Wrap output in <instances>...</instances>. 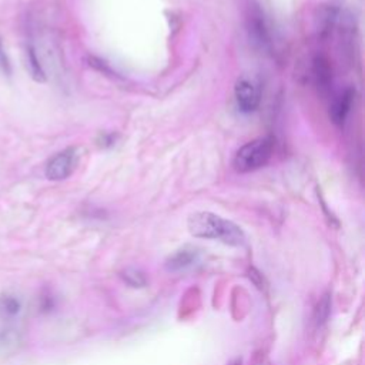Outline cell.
Here are the masks:
<instances>
[{
    "instance_id": "6da1fadb",
    "label": "cell",
    "mask_w": 365,
    "mask_h": 365,
    "mask_svg": "<svg viewBox=\"0 0 365 365\" xmlns=\"http://www.w3.org/2000/svg\"><path fill=\"white\" fill-rule=\"evenodd\" d=\"M188 231L198 238L220 240L228 245H241L245 240L242 230L220 215L208 211H198L188 218Z\"/></svg>"
},
{
    "instance_id": "277c9868",
    "label": "cell",
    "mask_w": 365,
    "mask_h": 365,
    "mask_svg": "<svg viewBox=\"0 0 365 365\" xmlns=\"http://www.w3.org/2000/svg\"><path fill=\"white\" fill-rule=\"evenodd\" d=\"M77 161L76 148H66L51 157L46 165V177L50 180H64L67 178Z\"/></svg>"
},
{
    "instance_id": "9c48e42d",
    "label": "cell",
    "mask_w": 365,
    "mask_h": 365,
    "mask_svg": "<svg viewBox=\"0 0 365 365\" xmlns=\"http://www.w3.org/2000/svg\"><path fill=\"white\" fill-rule=\"evenodd\" d=\"M26 61H27V70H29L30 76L36 81H44L46 80V74H44V70H43V67L40 64V60H38L33 46H27L26 47Z\"/></svg>"
},
{
    "instance_id": "7a4b0ae2",
    "label": "cell",
    "mask_w": 365,
    "mask_h": 365,
    "mask_svg": "<svg viewBox=\"0 0 365 365\" xmlns=\"http://www.w3.org/2000/svg\"><path fill=\"white\" fill-rule=\"evenodd\" d=\"M274 140L271 137H259L244 144L232 158V167L237 173H250L261 168L272 155Z\"/></svg>"
},
{
    "instance_id": "3957f363",
    "label": "cell",
    "mask_w": 365,
    "mask_h": 365,
    "mask_svg": "<svg viewBox=\"0 0 365 365\" xmlns=\"http://www.w3.org/2000/svg\"><path fill=\"white\" fill-rule=\"evenodd\" d=\"M247 29L250 33V37L252 41L259 46L261 48L268 50L272 44L271 40V30L268 26V21L262 13V10L257 6L252 4L248 7L247 13Z\"/></svg>"
},
{
    "instance_id": "5b68a950",
    "label": "cell",
    "mask_w": 365,
    "mask_h": 365,
    "mask_svg": "<svg viewBox=\"0 0 365 365\" xmlns=\"http://www.w3.org/2000/svg\"><path fill=\"white\" fill-rule=\"evenodd\" d=\"M234 96H235L238 108L244 113L254 111L258 107L259 100H261L259 87L257 86L255 81H252L247 77H242L235 83Z\"/></svg>"
},
{
    "instance_id": "8992f818",
    "label": "cell",
    "mask_w": 365,
    "mask_h": 365,
    "mask_svg": "<svg viewBox=\"0 0 365 365\" xmlns=\"http://www.w3.org/2000/svg\"><path fill=\"white\" fill-rule=\"evenodd\" d=\"M200 251L191 245H185L180 250H177L174 254H171L167 258L165 267L168 271H181L198 261Z\"/></svg>"
},
{
    "instance_id": "30bf717a",
    "label": "cell",
    "mask_w": 365,
    "mask_h": 365,
    "mask_svg": "<svg viewBox=\"0 0 365 365\" xmlns=\"http://www.w3.org/2000/svg\"><path fill=\"white\" fill-rule=\"evenodd\" d=\"M20 301L13 295H1L0 297V317L1 318H11L20 311Z\"/></svg>"
},
{
    "instance_id": "7c38bea8",
    "label": "cell",
    "mask_w": 365,
    "mask_h": 365,
    "mask_svg": "<svg viewBox=\"0 0 365 365\" xmlns=\"http://www.w3.org/2000/svg\"><path fill=\"white\" fill-rule=\"evenodd\" d=\"M0 73H3L4 76H10V73H11V66H10L6 51L3 48L1 41H0Z\"/></svg>"
},
{
    "instance_id": "52a82bcc",
    "label": "cell",
    "mask_w": 365,
    "mask_h": 365,
    "mask_svg": "<svg viewBox=\"0 0 365 365\" xmlns=\"http://www.w3.org/2000/svg\"><path fill=\"white\" fill-rule=\"evenodd\" d=\"M352 101H354V90L352 88H346L338 97L334 98V101L329 107V117L335 124L342 125L345 123V120L351 111Z\"/></svg>"
},
{
    "instance_id": "8fae6325",
    "label": "cell",
    "mask_w": 365,
    "mask_h": 365,
    "mask_svg": "<svg viewBox=\"0 0 365 365\" xmlns=\"http://www.w3.org/2000/svg\"><path fill=\"white\" fill-rule=\"evenodd\" d=\"M329 308H331V299H329V295L325 294L321 301L318 302L317 305V309H315V322L318 325L324 324L329 315Z\"/></svg>"
},
{
    "instance_id": "ba28073f",
    "label": "cell",
    "mask_w": 365,
    "mask_h": 365,
    "mask_svg": "<svg viewBox=\"0 0 365 365\" xmlns=\"http://www.w3.org/2000/svg\"><path fill=\"white\" fill-rule=\"evenodd\" d=\"M312 77L321 90H328L332 83V70L325 57H315L312 61Z\"/></svg>"
}]
</instances>
